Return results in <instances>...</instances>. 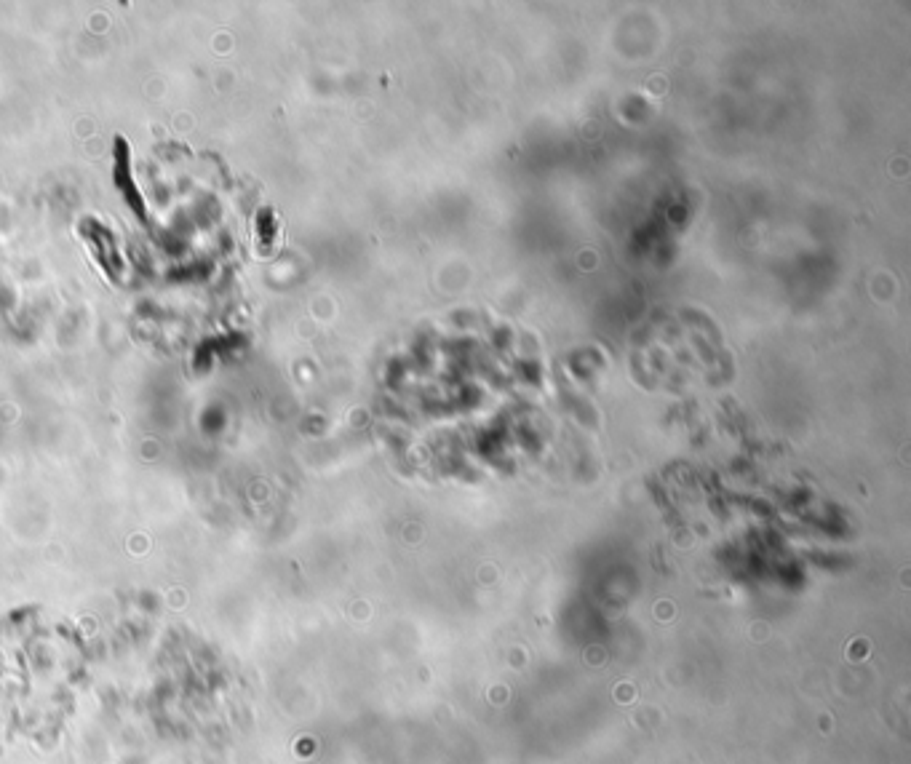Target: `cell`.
Segmentation results:
<instances>
[{"label": "cell", "instance_id": "1", "mask_svg": "<svg viewBox=\"0 0 911 764\" xmlns=\"http://www.w3.org/2000/svg\"><path fill=\"white\" fill-rule=\"evenodd\" d=\"M113 177H115V185H118V190H121L123 198H126V204H129L131 209L142 217V220H145V201H142V196H139L137 179H134V171H131V150L123 137L115 139Z\"/></svg>", "mask_w": 911, "mask_h": 764}, {"label": "cell", "instance_id": "2", "mask_svg": "<svg viewBox=\"0 0 911 764\" xmlns=\"http://www.w3.org/2000/svg\"><path fill=\"white\" fill-rule=\"evenodd\" d=\"M81 233L86 236V241L94 246V257H97L99 265L107 270V276H113V278L121 276L123 262H121V254H118V249H115L113 233H110L107 228H102V225H97L94 220L83 222Z\"/></svg>", "mask_w": 911, "mask_h": 764}]
</instances>
